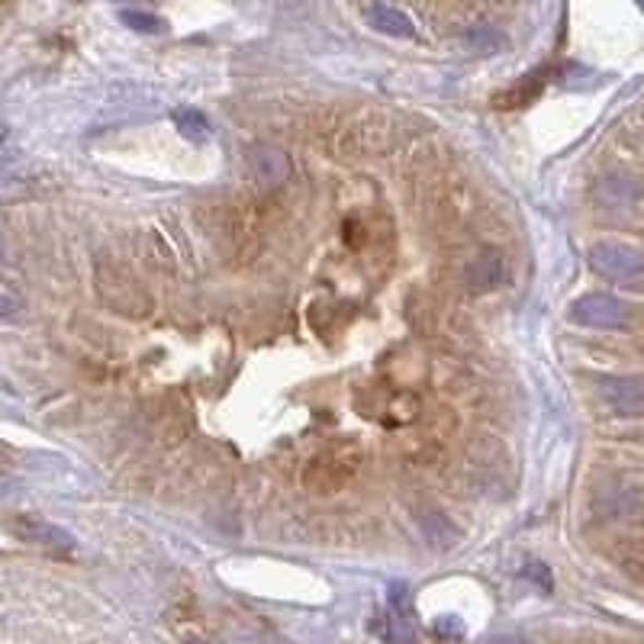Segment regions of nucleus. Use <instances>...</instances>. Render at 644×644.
I'll list each match as a JSON object with an SVG mask.
<instances>
[{
  "label": "nucleus",
  "instance_id": "ddd939ff",
  "mask_svg": "<svg viewBox=\"0 0 644 644\" xmlns=\"http://www.w3.org/2000/svg\"><path fill=\"white\" fill-rule=\"evenodd\" d=\"M525 580H528V583H538L545 593L551 590V573H548L545 564H538V561H528V564H525Z\"/></svg>",
  "mask_w": 644,
  "mask_h": 644
},
{
  "label": "nucleus",
  "instance_id": "2eb2a0df",
  "mask_svg": "<svg viewBox=\"0 0 644 644\" xmlns=\"http://www.w3.org/2000/svg\"><path fill=\"white\" fill-rule=\"evenodd\" d=\"M13 309H16V303H13V296H7V293L0 290V319H7V316H13Z\"/></svg>",
  "mask_w": 644,
  "mask_h": 644
},
{
  "label": "nucleus",
  "instance_id": "423d86ee",
  "mask_svg": "<svg viewBox=\"0 0 644 644\" xmlns=\"http://www.w3.org/2000/svg\"><path fill=\"white\" fill-rule=\"evenodd\" d=\"M248 165H252V171H255V178H258L262 184H281L287 174H290L287 155L281 148H275V145H252Z\"/></svg>",
  "mask_w": 644,
  "mask_h": 644
},
{
  "label": "nucleus",
  "instance_id": "7ed1b4c3",
  "mask_svg": "<svg viewBox=\"0 0 644 644\" xmlns=\"http://www.w3.org/2000/svg\"><path fill=\"white\" fill-rule=\"evenodd\" d=\"M603 400L619 416H635L644 410V377L642 374H622V377H603L599 384Z\"/></svg>",
  "mask_w": 644,
  "mask_h": 644
},
{
  "label": "nucleus",
  "instance_id": "f03ea898",
  "mask_svg": "<svg viewBox=\"0 0 644 644\" xmlns=\"http://www.w3.org/2000/svg\"><path fill=\"white\" fill-rule=\"evenodd\" d=\"M590 265H593V271H599L603 278H612V281H632V278L644 275V255L622 242H596L590 248Z\"/></svg>",
  "mask_w": 644,
  "mask_h": 644
},
{
  "label": "nucleus",
  "instance_id": "39448f33",
  "mask_svg": "<svg viewBox=\"0 0 644 644\" xmlns=\"http://www.w3.org/2000/svg\"><path fill=\"white\" fill-rule=\"evenodd\" d=\"M467 284L477 293H490L497 287L506 284V258L500 252H481L471 265H467Z\"/></svg>",
  "mask_w": 644,
  "mask_h": 644
},
{
  "label": "nucleus",
  "instance_id": "dca6fc26",
  "mask_svg": "<svg viewBox=\"0 0 644 644\" xmlns=\"http://www.w3.org/2000/svg\"><path fill=\"white\" fill-rule=\"evenodd\" d=\"M487 644H528L525 639H515V635H500V639H490Z\"/></svg>",
  "mask_w": 644,
  "mask_h": 644
},
{
  "label": "nucleus",
  "instance_id": "f8f14e48",
  "mask_svg": "<svg viewBox=\"0 0 644 644\" xmlns=\"http://www.w3.org/2000/svg\"><path fill=\"white\" fill-rule=\"evenodd\" d=\"M120 20H123L130 29H136V33H148V36H161V33L168 29L161 16H155V13H145V10H133V7L120 10Z\"/></svg>",
  "mask_w": 644,
  "mask_h": 644
},
{
  "label": "nucleus",
  "instance_id": "9d476101",
  "mask_svg": "<svg viewBox=\"0 0 644 644\" xmlns=\"http://www.w3.org/2000/svg\"><path fill=\"white\" fill-rule=\"evenodd\" d=\"M464 42L474 52H481V56H497V52L506 49V36H502L497 26H471L467 36H464Z\"/></svg>",
  "mask_w": 644,
  "mask_h": 644
},
{
  "label": "nucleus",
  "instance_id": "1a4fd4ad",
  "mask_svg": "<svg viewBox=\"0 0 644 644\" xmlns=\"http://www.w3.org/2000/svg\"><path fill=\"white\" fill-rule=\"evenodd\" d=\"M171 120H174V126L181 130V136H184V139H191V143H204V139L210 136V123H207V117H204L201 110H194V107H181V110H174V113H171Z\"/></svg>",
  "mask_w": 644,
  "mask_h": 644
},
{
  "label": "nucleus",
  "instance_id": "f257e3e1",
  "mask_svg": "<svg viewBox=\"0 0 644 644\" xmlns=\"http://www.w3.org/2000/svg\"><path fill=\"white\" fill-rule=\"evenodd\" d=\"M571 319L580 326H590V329H625L632 319V309L619 296L586 293V296L573 300Z\"/></svg>",
  "mask_w": 644,
  "mask_h": 644
},
{
  "label": "nucleus",
  "instance_id": "9b49d317",
  "mask_svg": "<svg viewBox=\"0 0 644 644\" xmlns=\"http://www.w3.org/2000/svg\"><path fill=\"white\" fill-rule=\"evenodd\" d=\"M423 528H426V538H429L435 548H451L454 545V538H458V532H454V525L445 519V515H438V512H426L423 515Z\"/></svg>",
  "mask_w": 644,
  "mask_h": 644
},
{
  "label": "nucleus",
  "instance_id": "f3484780",
  "mask_svg": "<svg viewBox=\"0 0 644 644\" xmlns=\"http://www.w3.org/2000/svg\"><path fill=\"white\" fill-rule=\"evenodd\" d=\"M0 258H3V245H0Z\"/></svg>",
  "mask_w": 644,
  "mask_h": 644
},
{
  "label": "nucleus",
  "instance_id": "6e6552de",
  "mask_svg": "<svg viewBox=\"0 0 644 644\" xmlns=\"http://www.w3.org/2000/svg\"><path fill=\"white\" fill-rule=\"evenodd\" d=\"M374 632L387 644H413L416 642V625H413V609H387L384 619H377Z\"/></svg>",
  "mask_w": 644,
  "mask_h": 644
},
{
  "label": "nucleus",
  "instance_id": "0eeeda50",
  "mask_svg": "<svg viewBox=\"0 0 644 644\" xmlns=\"http://www.w3.org/2000/svg\"><path fill=\"white\" fill-rule=\"evenodd\" d=\"M364 16H367V23H370L377 33H384V36H393V39H413V36H416L413 20H410L403 10H397V7L377 3V7H367Z\"/></svg>",
  "mask_w": 644,
  "mask_h": 644
},
{
  "label": "nucleus",
  "instance_id": "20e7f679",
  "mask_svg": "<svg viewBox=\"0 0 644 644\" xmlns=\"http://www.w3.org/2000/svg\"><path fill=\"white\" fill-rule=\"evenodd\" d=\"M13 532L29 542V545H39V548H49V551H72L74 548V535L52 525V522H42V519H16L13 522Z\"/></svg>",
  "mask_w": 644,
  "mask_h": 644
},
{
  "label": "nucleus",
  "instance_id": "4468645a",
  "mask_svg": "<svg viewBox=\"0 0 644 644\" xmlns=\"http://www.w3.org/2000/svg\"><path fill=\"white\" fill-rule=\"evenodd\" d=\"M435 629H438V635H445V639H461V635H464V622H461L458 616H441V619L435 622Z\"/></svg>",
  "mask_w": 644,
  "mask_h": 644
}]
</instances>
